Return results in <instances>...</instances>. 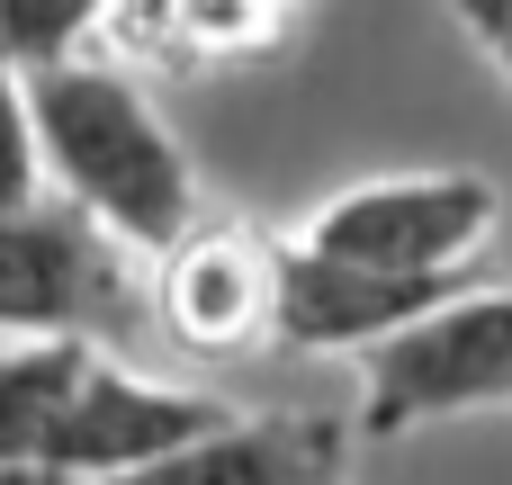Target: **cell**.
Listing matches in <instances>:
<instances>
[{"instance_id":"6da1fadb","label":"cell","mask_w":512,"mask_h":485,"mask_svg":"<svg viewBox=\"0 0 512 485\" xmlns=\"http://www.w3.org/2000/svg\"><path fill=\"white\" fill-rule=\"evenodd\" d=\"M18 90H27V126H36V162L54 198L99 216L144 261L198 225V171L180 135L162 126V108L144 99V81L90 54H63V63L18 72Z\"/></svg>"},{"instance_id":"7a4b0ae2","label":"cell","mask_w":512,"mask_h":485,"mask_svg":"<svg viewBox=\"0 0 512 485\" xmlns=\"http://www.w3.org/2000/svg\"><path fill=\"white\" fill-rule=\"evenodd\" d=\"M153 324L144 252H126L72 198H36L0 216V342H99L126 351Z\"/></svg>"},{"instance_id":"3957f363","label":"cell","mask_w":512,"mask_h":485,"mask_svg":"<svg viewBox=\"0 0 512 485\" xmlns=\"http://www.w3.org/2000/svg\"><path fill=\"white\" fill-rule=\"evenodd\" d=\"M468 405H512V288H450L360 351V432L396 441Z\"/></svg>"},{"instance_id":"277c9868","label":"cell","mask_w":512,"mask_h":485,"mask_svg":"<svg viewBox=\"0 0 512 485\" xmlns=\"http://www.w3.org/2000/svg\"><path fill=\"white\" fill-rule=\"evenodd\" d=\"M504 225V198L486 171H387L342 198H324L297 234L315 261L351 270H396V279H459Z\"/></svg>"},{"instance_id":"5b68a950","label":"cell","mask_w":512,"mask_h":485,"mask_svg":"<svg viewBox=\"0 0 512 485\" xmlns=\"http://www.w3.org/2000/svg\"><path fill=\"white\" fill-rule=\"evenodd\" d=\"M234 405L225 396H198V387H162L144 369H126L117 351H90L72 396L54 405L45 423V450H36V485H81V477H117V468H144V459H171L207 432H225Z\"/></svg>"},{"instance_id":"8992f818","label":"cell","mask_w":512,"mask_h":485,"mask_svg":"<svg viewBox=\"0 0 512 485\" xmlns=\"http://www.w3.org/2000/svg\"><path fill=\"white\" fill-rule=\"evenodd\" d=\"M144 306L153 324L198 351V360H243L270 342V315H279V243L252 234V225H189L180 243L153 252L144 270Z\"/></svg>"},{"instance_id":"52a82bcc","label":"cell","mask_w":512,"mask_h":485,"mask_svg":"<svg viewBox=\"0 0 512 485\" xmlns=\"http://www.w3.org/2000/svg\"><path fill=\"white\" fill-rule=\"evenodd\" d=\"M459 279H396V270H351V261H315L297 243H279V315L270 342L279 351H369L396 324H414L432 297H450Z\"/></svg>"},{"instance_id":"ba28073f","label":"cell","mask_w":512,"mask_h":485,"mask_svg":"<svg viewBox=\"0 0 512 485\" xmlns=\"http://www.w3.org/2000/svg\"><path fill=\"white\" fill-rule=\"evenodd\" d=\"M351 432L333 414H234L225 432L117 468V477H81V485H342Z\"/></svg>"},{"instance_id":"9c48e42d","label":"cell","mask_w":512,"mask_h":485,"mask_svg":"<svg viewBox=\"0 0 512 485\" xmlns=\"http://www.w3.org/2000/svg\"><path fill=\"white\" fill-rule=\"evenodd\" d=\"M117 0H0V54L9 72H36V63H63L99 36Z\"/></svg>"},{"instance_id":"30bf717a","label":"cell","mask_w":512,"mask_h":485,"mask_svg":"<svg viewBox=\"0 0 512 485\" xmlns=\"http://www.w3.org/2000/svg\"><path fill=\"white\" fill-rule=\"evenodd\" d=\"M45 198V162H36V126H27V90L18 72H0V216Z\"/></svg>"},{"instance_id":"8fae6325","label":"cell","mask_w":512,"mask_h":485,"mask_svg":"<svg viewBox=\"0 0 512 485\" xmlns=\"http://www.w3.org/2000/svg\"><path fill=\"white\" fill-rule=\"evenodd\" d=\"M459 27H468V36L512 72V0H459Z\"/></svg>"},{"instance_id":"7c38bea8","label":"cell","mask_w":512,"mask_h":485,"mask_svg":"<svg viewBox=\"0 0 512 485\" xmlns=\"http://www.w3.org/2000/svg\"><path fill=\"white\" fill-rule=\"evenodd\" d=\"M0 72H9V54H0Z\"/></svg>"}]
</instances>
